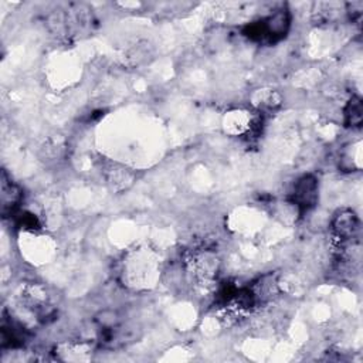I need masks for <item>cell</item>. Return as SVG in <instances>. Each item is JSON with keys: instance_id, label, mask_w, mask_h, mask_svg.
Listing matches in <instances>:
<instances>
[{"instance_id": "cell-1", "label": "cell", "mask_w": 363, "mask_h": 363, "mask_svg": "<svg viewBox=\"0 0 363 363\" xmlns=\"http://www.w3.org/2000/svg\"><path fill=\"white\" fill-rule=\"evenodd\" d=\"M318 201V180L313 174L301 176L292 189L291 203L301 211L311 210Z\"/></svg>"}, {"instance_id": "cell-2", "label": "cell", "mask_w": 363, "mask_h": 363, "mask_svg": "<svg viewBox=\"0 0 363 363\" xmlns=\"http://www.w3.org/2000/svg\"><path fill=\"white\" fill-rule=\"evenodd\" d=\"M330 225L335 237L343 242L356 237L360 228V221L354 211L350 208H342L335 213Z\"/></svg>"}, {"instance_id": "cell-3", "label": "cell", "mask_w": 363, "mask_h": 363, "mask_svg": "<svg viewBox=\"0 0 363 363\" xmlns=\"http://www.w3.org/2000/svg\"><path fill=\"white\" fill-rule=\"evenodd\" d=\"M20 200H21V193H20L18 187L14 183L7 182L6 174L3 173V177H1V210H3V214H6L7 211L13 213L16 210L17 204L20 203Z\"/></svg>"}, {"instance_id": "cell-4", "label": "cell", "mask_w": 363, "mask_h": 363, "mask_svg": "<svg viewBox=\"0 0 363 363\" xmlns=\"http://www.w3.org/2000/svg\"><path fill=\"white\" fill-rule=\"evenodd\" d=\"M345 123L350 128L360 126L363 121V109H362V101L357 96H352V99L345 106Z\"/></svg>"}]
</instances>
